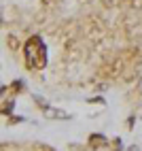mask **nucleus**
<instances>
[{"label":"nucleus","instance_id":"nucleus-2","mask_svg":"<svg viewBox=\"0 0 142 151\" xmlns=\"http://www.w3.org/2000/svg\"><path fill=\"white\" fill-rule=\"evenodd\" d=\"M127 151H138V147H129V149H127Z\"/></svg>","mask_w":142,"mask_h":151},{"label":"nucleus","instance_id":"nucleus-1","mask_svg":"<svg viewBox=\"0 0 142 151\" xmlns=\"http://www.w3.org/2000/svg\"><path fill=\"white\" fill-rule=\"evenodd\" d=\"M24 58L30 68H45L47 64V53H45V43L40 36H32L24 47Z\"/></svg>","mask_w":142,"mask_h":151}]
</instances>
